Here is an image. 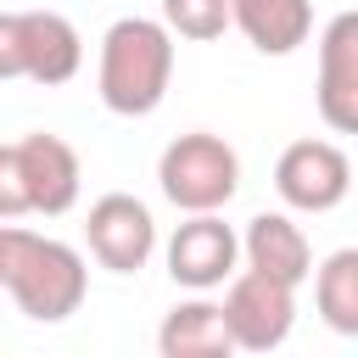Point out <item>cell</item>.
Listing matches in <instances>:
<instances>
[{
	"label": "cell",
	"instance_id": "277c9868",
	"mask_svg": "<svg viewBox=\"0 0 358 358\" xmlns=\"http://www.w3.org/2000/svg\"><path fill=\"white\" fill-rule=\"evenodd\" d=\"M218 313L241 352H274L296 324V285H285L263 268H241V274H229Z\"/></svg>",
	"mask_w": 358,
	"mask_h": 358
},
{
	"label": "cell",
	"instance_id": "5bb4252c",
	"mask_svg": "<svg viewBox=\"0 0 358 358\" xmlns=\"http://www.w3.org/2000/svg\"><path fill=\"white\" fill-rule=\"evenodd\" d=\"M313 308L336 336H358V252L341 246L313 274Z\"/></svg>",
	"mask_w": 358,
	"mask_h": 358
},
{
	"label": "cell",
	"instance_id": "8992f818",
	"mask_svg": "<svg viewBox=\"0 0 358 358\" xmlns=\"http://www.w3.org/2000/svg\"><path fill=\"white\" fill-rule=\"evenodd\" d=\"M84 241H90V257L112 274H140L157 252V224H151V207L129 190H106L90 218H84Z\"/></svg>",
	"mask_w": 358,
	"mask_h": 358
},
{
	"label": "cell",
	"instance_id": "30bf717a",
	"mask_svg": "<svg viewBox=\"0 0 358 358\" xmlns=\"http://www.w3.org/2000/svg\"><path fill=\"white\" fill-rule=\"evenodd\" d=\"M22 39V78L34 84H67L84 62V39L62 11H17Z\"/></svg>",
	"mask_w": 358,
	"mask_h": 358
},
{
	"label": "cell",
	"instance_id": "5b68a950",
	"mask_svg": "<svg viewBox=\"0 0 358 358\" xmlns=\"http://www.w3.org/2000/svg\"><path fill=\"white\" fill-rule=\"evenodd\" d=\"M274 190L291 213H330L352 190V162L336 140H291L274 162Z\"/></svg>",
	"mask_w": 358,
	"mask_h": 358
},
{
	"label": "cell",
	"instance_id": "ba28073f",
	"mask_svg": "<svg viewBox=\"0 0 358 358\" xmlns=\"http://www.w3.org/2000/svg\"><path fill=\"white\" fill-rule=\"evenodd\" d=\"M319 117L336 134L358 129V11L330 17L319 39Z\"/></svg>",
	"mask_w": 358,
	"mask_h": 358
},
{
	"label": "cell",
	"instance_id": "4fadbf2b",
	"mask_svg": "<svg viewBox=\"0 0 358 358\" xmlns=\"http://www.w3.org/2000/svg\"><path fill=\"white\" fill-rule=\"evenodd\" d=\"M157 352H162V358H224V352H235L218 302L190 296V302L168 308V319H162V330H157Z\"/></svg>",
	"mask_w": 358,
	"mask_h": 358
},
{
	"label": "cell",
	"instance_id": "8fae6325",
	"mask_svg": "<svg viewBox=\"0 0 358 358\" xmlns=\"http://www.w3.org/2000/svg\"><path fill=\"white\" fill-rule=\"evenodd\" d=\"M241 257H246V268H263L285 285H302L313 274V246L291 213H257L241 235Z\"/></svg>",
	"mask_w": 358,
	"mask_h": 358
},
{
	"label": "cell",
	"instance_id": "e0dca14e",
	"mask_svg": "<svg viewBox=\"0 0 358 358\" xmlns=\"http://www.w3.org/2000/svg\"><path fill=\"white\" fill-rule=\"evenodd\" d=\"M0 78H22V39H17V11H0Z\"/></svg>",
	"mask_w": 358,
	"mask_h": 358
},
{
	"label": "cell",
	"instance_id": "7a4b0ae2",
	"mask_svg": "<svg viewBox=\"0 0 358 358\" xmlns=\"http://www.w3.org/2000/svg\"><path fill=\"white\" fill-rule=\"evenodd\" d=\"M6 291H11V302H17L28 319H39V324H62L67 313L84 308L90 268H84V257H78L67 241H50V235L22 229V235H17L11 274H6Z\"/></svg>",
	"mask_w": 358,
	"mask_h": 358
},
{
	"label": "cell",
	"instance_id": "2e32d148",
	"mask_svg": "<svg viewBox=\"0 0 358 358\" xmlns=\"http://www.w3.org/2000/svg\"><path fill=\"white\" fill-rule=\"evenodd\" d=\"M28 213V190H22V168H17V145H0V218Z\"/></svg>",
	"mask_w": 358,
	"mask_h": 358
},
{
	"label": "cell",
	"instance_id": "3957f363",
	"mask_svg": "<svg viewBox=\"0 0 358 358\" xmlns=\"http://www.w3.org/2000/svg\"><path fill=\"white\" fill-rule=\"evenodd\" d=\"M157 185L179 213H218L241 190V157L224 134L190 129V134L168 140V151L157 162Z\"/></svg>",
	"mask_w": 358,
	"mask_h": 358
},
{
	"label": "cell",
	"instance_id": "6da1fadb",
	"mask_svg": "<svg viewBox=\"0 0 358 358\" xmlns=\"http://www.w3.org/2000/svg\"><path fill=\"white\" fill-rule=\"evenodd\" d=\"M173 84V34L151 17H117L101 34L95 90L117 117H151Z\"/></svg>",
	"mask_w": 358,
	"mask_h": 358
},
{
	"label": "cell",
	"instance_id": "9c48e42d",
	"mask_svg": "<svg viewBox=\"0 0 358 358\" xmlns=\"http://www.w3.org/2000/svg\"><path fill=\"white\" fill-rule=\"evenodd\" d=\"M17 168H22V190H28V213H45V218H62L73 201H78V151L62 140V134H28L17 140Z\"/></svg>",
	"mask_w": 358,
	"mask_h": 358
},
{
	"label": "cell",
	"instance_id": "52a82bcc",
	"mask_svg": "<svg viewBox=\"0 0 358 358\" xmlns=\"http://www.w3.org/2000/svg\"><path fill=\"white\" fill-rule=\"evenodd\" d=\"M241 257V235L218 218V213H185V224L168 235V274L173 285L190 291H213L235 274Z\"/></svg>",
	"mask_w": 358,
	"mask_h": 358
},
{
	"label": "cell",
	"instance_id": "7c38bea8",
	"mask_svg": "<svg viewBox=\"0 0 358 358\" xmlns=\"http://www.w3.org/2000/svg\"><path fill=\"white\" fill-rule=\"evenodd\" d=\"M229 22L246 34L252 50L291 56L313 34V6L308 0H229Z\"/></svg>",
	"mask_w": 358,
	"mask_h": 358
},
{
	"label": "cell",
	"instance_id": "9a60e30c",
	"mask_svg": "<svg viewBox=\"0 0 358 358\" xmlns=\"http://www.w3.org/2000/svg\"><path fill=\"white\" fill-rule=\"evenodd\" d=\"M162 28L179 39H218L229 28V0H162Z\"/></svg>",
	"mask_w": 358,
	"mask_h": 358
},
{
	"label": "cell",
	"instance_id": "ac0fdd59",
	"mask_svg": "<svg viewBox=\"0 0 358 358\" xmlns=\"http://www.w3.org/2000/svg\"><path fill=\"white\" fill-rule=\"evenodd\" d=\"M17 235H22V229L0 218V291H6V274H11V257H17Z\"/></svg>",
	"mask_w": 358,
	"mask_h": 358
}]
</instances>
